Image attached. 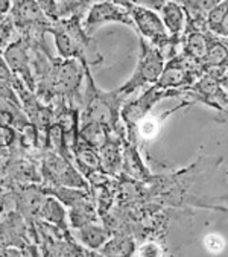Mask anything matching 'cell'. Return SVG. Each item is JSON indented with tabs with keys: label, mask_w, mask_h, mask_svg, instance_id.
<instances>
[{
	"label": "cell",
	"mask_w": 228,
	"mask_h": 257,
	"mask_svg": "<svg viewBox=\"0 0 228 257\" xmlns=\"http://www.w3.org/2000/svg\"><path fill=\"white\" fill-rule=\"evenodd\" d=\"M163 69H164L163 52L158 47L152 46L151 43H146L145 38H142L140 40V55H139L136 70H134L133 76L130 78V81L119 88V91L124 96H128L146 84H155L157 79L160 78Z\"/></svg>",
	"instance_id": "cell-1"
},
{
	"label": "cell",
	"mask_w": 228,
	"mask_h": 257,
	"mask_svg": "<svg viewBox=\"0 0 228 257\" xmlns=\"http://www.w3.org/2000/svg\"><path fill=\"white\" fill-rule=\"evenodd\" d=\"M128 13L133 19L134 28L140 32L142 38H146L152 46L158 47L160 50L177 41V38H172L167 34L160 16L155 11L142 7H133Z\"/></svg>",
	"instance_id": "cell-2"
},
{
	"label": "cell",
	"mask_w": 228,
	"mask_h": 257,
	"mask_svg": "<svg viewBox=\"0 0 228 257\" xmlns=\"http://www.w3.org/2000/svg\"><path fill=\"white\" fill-rule=\"evenodd\" d=\"M106 23H125L134 28L133 19L127 10L109 2V0H100V2H96L90 7V11L82 22V29L88 37H91L100 26Z\"/></svg>",
	"instance_id": "cell-3"
},
{
	"label": "cell",
	"mask_w": 228,
	"mask_h": 257,
	"mask_svg": "<svg viewBox=\"0 0 228 257\" xmlns=\"http://www.w3.org/2000/svg\"><path fill=\"white\" fill-rule=\"evenodd\" d=\"M180 94H183V91H180V90H160L154 84L140 97H137L136 100L130 102L128 105L124 107L122 117H124L127 126L130 128V131H133L139 125L140 120L148 117V113L151 111V108L157 104L158 100L170 97V96H180Z\"/></svg>",
	"instance_id": "cell-4"
},
{
	"label": "cell",
	"mask_w": 228,
	"mask_h": 257,
	"mask_svg": "<svg viewBox=\"0 0 228 257\" xmlns=\"http://www.w3.org/2000/svg\"><path fill=\"white\" fill-rule=\"evenodd\" d=\"M196 78L198 73L187 67L184 55L174 57L164 66L155 85L160 90H180V88L189 90Z\"/></svg>",
	"instance_id": "cell-5"
},
{
	"label": "cell",
	"mask_w": 228,
	"mask_h": 257,
	"mask_svg": "<svg viewBox=\"0 0 228 257\" xmlns=\"http://www.w3.org/2000/svg\"><path fill=\"white\" fill-rule=\"evenodd\" d=\"M4 58H5L8 67L11 69V72L14 73V76H17V78L22 76L23 82L29 84V87L34 88V75H32V69H31L29 54H28L26 44L22 38L10 43L5 47Z\"/></svg>",
	"instance_id": "cell-6"
},
{
	"label": "cell",
	"mask_w": 228,
	"mask_h": 257,
	"mask_svg": "<svg viewBox=\"0 0 228 257\" xmlns=\"http://www.w3.org/2000/svg\"><path fill=\"white\" fill-rule=\"evenodd\" d=\"M160 19L172 38H178L181 32L186 28L187 23V14L184 11V7H181L175 0H167V2L160 10Z\"/></svg>",
	"instance_id": "cell-7"
},
{
	"label": "cell",
	"mask_w": 228,
	"mask_h": 257,
	"mask_svg": "<svg viewBox=\"0 0 228 257\" xmlns=\"http://www.w3.org/2000/svg\"><path fill=\"white\" fill-rule=\"evenodd\" d=\"M49 31L52 32L53 38H55V46L58 49V54L63 60H87V55L84 52V49L58 25V23H52ZM90 64V63H88Z\"/></svg>",
	"instance_id": "cell-8"
},
{
	"label": "cell",
	"mask_w": 228,
	"mask_h": 257,
	"mask_svg": "<svg viewBox=\"0 0 228 257\" xmlns=\"http://www.w3.org/2000/svg\"><path fill=\"white\" fill-rule=\"evenodd\" d=\"M208 44H210V38L201 32V31H192L187 35L186 40V47H184V55L199 64L204 63L205 55L208 52Z\"/></svg>",
	"instance_id": "cell-9"
},
{
	"label": "cell",
	"mask_w": 228,
	"mask_h": 257,
	"mask_svg": "<svg viewBox=\"0 0 228 257\" xmlns=\"http://www.w3.org/2000/svg\"><path fill=\"white\" fill-rule=\"evenodd\" d=\"M186 105H192V100L183 102L181 105L175 107L174 110L166 111V113L161 114V116H157V117H145V119L140 120L139 125L136 126L139 136H140L143 140H151V139H154L155 136H158V133H160V130H161V125H163V122L166 120V117L170 116V114H174L175 111H178L180 108H183V107H186Z\"/></svg>",
	"instance_id": "cell-10"
},
{
	"label": "cell",
	"mask_w": 228,
	"mask_h": 257,
	"mask_svg": "<svg viewBox=\"0 0 228 257\" xmlns=\"http://www.w3.org/2000/svg\"><path fill=\"white\" fill-rule=\"evenodd\" d=\"M43 219H46L47 222L50 224H55L58 228H66V212H64V207L61 205V202L55 198H46L41 209H40V213H38Z\"/></svg>",
	"instance_id": "cell-11"
},
{
	"label": "cell",
	"mask_w": 228,
	"mask_h": 257,
	"mask_svg": "<svg viewBox=\"0 0 228 257\" xmlns=\"http://www.w3.org/2000/svg\"><path fill=\"white\" fill-rule=\"evenodd\" d=\"M81 137L87 145L93 148H102L108 142V131H106V126L100 123L87 122L84 123L81 130Z\"/></svg>",
	"instance_id": "cell-12"
},
{
	"label": "cell",
	"mask_w": 228,
	"mask_h": 257,
	"mask_svg": "<svg viewBox=\"0 0 228 257\" xmlns=\"http://www.w3.org/2000/svg\"><path fill=\"white\" fill-rule=\"evenodd\" d=\"M78 236L84 245H87L88 248H93V249L102 246L108 239L106 231L102 227L93 225V224H87V225L78 228Z\"/></svg>",
	"instance_id": "cell-13"
},
{
	"label": "cell",
	"mask_w": 228,
	"mask_h": 257,
	"mask_svg": "<svg viewBox=\"0 0 228 257\" xmlns=\"http://www.w3.org/2000/svg\"><path fill=\"white\" fill-rule=\"evenodd\" d=\"M76 160H78L79 165L88 166L90 169H96L100 165V160L97 157V154L93 149H90L88 146L87 148H79L76 151Z\"/></svg>",
	"instance_id": "cell-14"
},
{
	"label": "cell",
	"mask_w": 228,
	"mask_h": 257,
	"mask_svg": "<svg viewBox=\"0 0 228 257\" xmlns=\"http://www.w3.org/2000/svg\"><path fill=\"white\" fill-rule=\"evenodd\" d=\"M38 8L41 10V13L52 22H58V5H56V0H35Z\"/></svg>",
	"instance_id": "cell-15"
},
{
	"label": "cell",
	"mask_w": 228,
	"mask_h": 257,
	"mask_svg": "<svg viewBox=\"0 0 228 257\" xmlns=\"http://www.w3.org/2000/svg\"><path fill=\"white\" fill-rule=\"evenodd\" d=\"M0 99L8 100L11 104H16V107H20L17 93L13 88V81H0Z\"/></svg>",
	"instance_id": "cell-16"
},
{
	"label": "cell",
	"mask_w": 228,
	"mask_h": 257,
	"mask_svg": "<svg viewBox=\"0 0 228 257\" xmlns=\"http://www.w3.org/2000/svg\"><path fill=\"white\" fill-rule=\"evenodd\" d=\"M16 142V130L11 126H0V148L11 146Z\"/></svg>",
	"instance_id": "cell-17"
},
{
	"label": "cell",
	"mask_w": 228,
	"mask_h": 257,
	"mask_svg": "<svg viewBox=\"0 0 228 257\" xmlns=\"http://www.w3.org/2000/svg\"><path fill=\"white\" fill-rule=\"evenodd\" d=\"M167 2V0H130V4L133 7H142V8H148L152 11H160L161 7Z\"/></svg>",
	"instance_id": "cell-18"
},
{
	"label": "cell",
	"mask_w": 228,
	"mask_h": 257,
	"mask_svg": "<svg viewBox=\"0 0 228 257\" xmlns=\"http://www.w3.org/2000/svg\"><path fill=\"white\" fill-rule=\"evenodd\" d=\"M137 257H161V248L157 243H154V242L145 243L139 249Z\"/></svg>",
	"instance_id": "cell-19"
},
{
	"label": "cell",
	"mask_w": 228,
	"mask_h": 257,
	"mask_svg": "<svg viewBox=\"0 0 228 257\" xmlns=\"http://www.w3.org/2000/svg\"><path fill=\"white\" fill-rule=\"evenodd\" d=\"M13 79H14V73L8 67L5 58L0 55V81H13Z\"/></svg>",
	"instance_id": "cell-20"
},
{
	"label": "cell",
	"mask_w": 228,
	"mask_h": 257,
	"mask_svg": "<svg viewBox=\"0 0 228 257\" xmlns=\"http://www.w3.org/2000/svg\"><path fill=\"white\" fill-rule=\"evenodd\" d=\"M14 123V114L7 108L0 110V126H11Z\"/></svg>",
	"instance_id": "cell-21"
},
{
	"label": "cell",
	"mask_w": 228,
	"mask_h": 257,
	"mask_svg": "<svg viewBox=\"0 0 228 257\" xmlns=\"http://www.w3.org/2000/svg\"><path fill=\"white\" fill-rule=\"evenodd\" d=\"M0 257H23V254L16 248H0Z\"/></svg>",
	"instance_id": "cell-22"
},
{
	"label": "cell",
	"mask_w": 228,
	"mask_h": 257,
	"mask_svg": "<svg viewBox=\"0 0 228 257\" xmlns=\"http://www.w3.org/2000/svg\"><path fill=\"white\" fill-rule=\"evenodd\" d=\"M217 35H222L223 38H228V10H226V14L219 26V31H217Z\"/></svg>",
	"instance_id": "cell-23"
},
{
	"label": "cell",
	"mask_w": 228,
	"mask_h": 257,
	"mask_svg": "<svg viewBox=\"0 0 228 257\" xmlns=\"http://www.w3.org/2000/svg\"><path fill=\"white\" fill-rule=\"evenodd\" d=\"M13 8V0H0V14L8 16Z\"/></svg>",
	"instance_id": "cell-24"
},
{
	"label": "cell",
	"mask_w": 228,
	"mask_h": 257,
	"mask_svg": "<svg viewBox=\"0 0 228 257\" xmlns=\"http://www.w3.org/2000/svg\"><path fill=\"white\" fill-rule=\"evenodd\" d=\"M225 41H226V50H228V38H225Z\"/></svg>",
	"instance_id": "cell-25"
},
{
	"label": "cell",
	"mask_w": 228,
	"mask_h": 257,
	"mask_svg": "<svg viewBox=\"0 0 228 257\" xmlns=\"http://www.w3.org/2000/svg\"><path fill=\"white\" fill-rule=\"evenodd\" d=\"M56 2H63V0H56Z\"/></svg>",
	"instance_id": "cell-26"
}]
</instances>
